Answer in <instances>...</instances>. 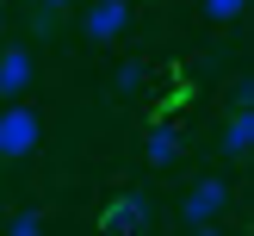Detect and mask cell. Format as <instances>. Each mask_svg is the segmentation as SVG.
<instances>
[{"label":"cell","mask_w":254,"mask_h":236,"mask_svg":"<svg viewBox=\"0 0 254 236\" xmlns=\"http://www.w3.org/2000/svg\"><path fill=\"white\" fill-rule=\"evenodd\" d=\"M186 236H223V224H192Z\"/></svg>","instance_id":"12"},{"label":"cell","mask_w":254,"mask_h":236,"mask_svg":"<svg viewBox=\"0 0 254 236\" xmlns=\"http://www.w3.org/2000/svg\"><path fill=\"white\" fill-rule=\"evenodd\" d=\"M248 149H254V112H248V106H236V112H230V124H223V156L242 161Z\"/></svg>","instance_id":"6"},{"label":"cell","mask_w":254,"mask_h":236,"mask_svg":"<svg viewBox=\"0 0 254 236\" xmlns=\"http://www.w3.org/2000/svg\"><path fill=\"white\" fill-rule=\"evenodd\" d=\"M124 25H130V0H93V6L81 12V31L93 37V44H112Z\"/></svg>","instance_id":"5"},{"label":"cell","mask_w":254,"mask_h":236,"mask_svg":"<svg viewBox=\"0 0 254 236\" xmlns=\"http://www.w3.org/2000/svg\"><path fill=\"white\" fill-rule=\"evenodd\" d=\"M223 211H230V180H223V174L192 180L186 199H180V224L186 230H192V224H223Z\"/></svg>","instance_id":"1"},{"label":"cell","mask_w":254,"mask_h":236,"mask_svg":"<svg viewBox=\"0 0 254 236\" xmlns=\"http://www.w3.org/2000/svg\"><path fill=\"white\" fill-rule=\"evenodd\" d=\"M37 137H44V124H37V112L25 106V99H12L6 112H0V161H19L37 149Z\"/></svg>","instance_id":"2"},{"label":"cell","mask_w":254,"mask_h":236,"mask_svg":"<svg viewBox=\"0 0 254 236\" xmlns=\"http://www.w3.org/2000/svg\"><path fill=\"white\" fill-rule=\"evenodd\" d=\"M99 230L106 236H136V230H149V193H118L106 205V218H99Z\"/></svg>","instance_id":"3"},{"label":"cell","mask_w":254,"mask_h":236,"mask_svg":"<svg viewBox=\"0 0 254 236\" xmlns=\"http://www.w3.org/2000/svg\"><path fill=\"white\" fill-rule=\"evenodd\" d=\"M6 236H44V218H37V211H19V218L6 224Z\"/></svg>","instance_id":"11"},{"label":"cell","mask_w":254,"mask_h":236,"mask_svg":"<svg viewBox=\"0 0 254 236\" xmlns=\"http://www.w3.org/2000/svg\"><path fill=\"white\" fill-rule=\"evenodd\" d=\"M37 81V62L25 44H0V99H25V87Z\"/></svg>","instance_id":"4"},{"label":"cell","mask_w":254,"mask_h":236,"mask_svg":"<svg viewBox=\"0 0 254 236\" xmlns=\"http://www.w3.org/2000/svg\"><path fill=\"white\" fill-rule=\"evenodd\" d=\"M62 12H68V0H37V6H31V31H37V37H44V31H56V25H62Z\"/></svg>","instance_id":"9"},{"label":"cell","mask_w":254,"mask_h":236,"mask_svg":"<svg viewBox=\"0 0 254 236\" xmlns=\"http://www.w3.org/2000/svg\"><path fill=\"white\" fill-rule=\"evenodd\" d=\"M143 87H149V69H143V62H118V69H112V93L130 99V93H143Z\"/></svg>","instance_id":"8"},{"label":"cell","mask_w":254,"mask_h":236,"mask_svg":"<svg viewBox=\"0 0 254 236\" xmlns=\"http://www.w3.org/2000/svg\"><path fill=\"white\" fill-rule=\"evenodd\" d=\"M180 131H174V124H155V131H149V143H143V156L155 161V168H174V161H180Z\"/></svg>","instance_id":"7"},{"label":"cell","mask_w":254,"mask_h":236,"mask_svg":"<svg viewBox=\"0 0 254 236\" xmlns=\"http://www.w3.org/2000/svg\"><path fill=\"white\" fill-rule=\"evenodd\" d=\"M242 12H248V0H205V19L211 25H236Z\"/></svg>","instance_id":"10"}]
</instances>
